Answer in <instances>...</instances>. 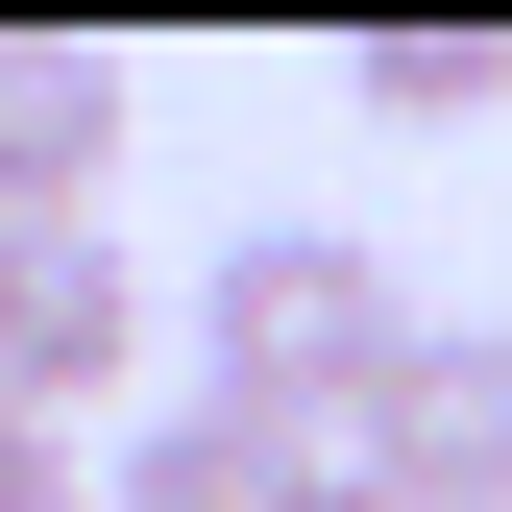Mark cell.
<instances>
[{
    "label": "cell",
    "mask_w": 512,
    "mask_h": 512,
    "mask_svg": "<svg viewBox=\"0 0 512 512\" xmlns=\"http://www.w3.org/2000/svg\"><path fill=\"white\" fill-rule=\"evenodd\" d=\"M391 342H415V293H391V244H366V220H244L220 269H196V391L269 415L293 464L391 391Z\"/></svg>",
    "instance_id": "obj_1"
},
{
    "label": "cell",
    "mask_w": 512,
    "mask_h": 512,
    "mask_svg": "<svg viewBox=\"0 0 512 512\" xmlns=\"http://www.w3.org/2000/svg\"><path fill=\"white\" fill-rule=\"evenodd\" d=\"M171 293L122 269V220H0V415L74 439V391H147Z\"/></svg>",
    "instance_id": "obj_2"
},
{
    "label": "cell",
    "mask_w": 512,
    "mask_h": 512,
    "mask_svg": "<svg viewBox=\"0 0 512 512\" xmlns=\"http://www.w3.org/2000/svg\"><path fill=\"white\" fill-rule=\"evenodd\" d=\"M317 464H366L391 512H512V317H415L391 391H366Z\"/></svg>",
    "instance_id": "obj_3"
},
{
    "label": "cell",
    "mask_w": 512,
    "mask_h": 512,
    "mask_svg": "<svg viewBox=\"0 0 512 512\" xmlns=\"http://www.w3.org/2000/svg\"><path fill=\"white\" fill-rule=\"evenodd\" d=\"M98 171H122V49L0 25V220H98Z\"/></svg>",
    "instance_id": "obj_4"
},
{
    "label": "cell",
    "mask_w": 512,
    "mask_h": 512,
    "mask_svg": "<svg viewBox=\"0 0 512 512\" xmlns=\"http://www.w3.org/2000/svg\"><path fill=\"white\" fill-rule=\"evenodd\" d=\"M269 488H293V439L220 415V391H147V415H122V464H98V512H269Z\"/></svg>",
    "instance_id": "obj_5"
},
{
    "label": "cell",
    "mask_w": 512,
    "mask_h": 512,
    "mask_svg": "<svg viewBox=\"0 0 512 512\" xmlns=\"http://www.w3.org/2000/svg\"><path fill=\"white\" fill-rule=\"evenodd\" d=\"M342 98H366V122H488V98H512V25H366Z\"/></svg>",
    "instance_id": "obj_6"
},
{
    "label": "cell",
    "mask_w": 512,
    "mask_h": 512,
    "mask_svg": "<svg viewBox=\"0 0 512 512\" xmlns=\"http://www.w3.org/2000/svg\"><path fill=\"white\" fill-rule=\"evenodd\" d=\"M0 512H98V464H74L49 415H0Z\"/></svg>",
    "instance_id": "obj_7"
},
{
    "label": "cell",
    "mask_w": 512,
    "mask_h": 512,
    "mask_svg": "<svg viewBox=\"0 0 512 512\" xmlns=\"http://www.w3.org/2000/svg\"><path fill=\"white\" fill-rule=\"evenodd\" d=\"M269 512H391V488H366V464H293V488H269Z\"/></svg>",
    "instance_id": "obj_8"
}]
</instances>
